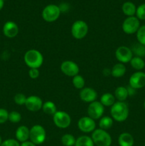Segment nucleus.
I'll return each mask as SVG.
<instances>
[{
	"mask_svg": "<svg viewBox=\"0 0 145 146\" xmlns=\"http://www.w3.org/2000/svg\"><path fill=\"white\" fill-rule=\"evenodd\" d=\"M131 50L132 51V54H134L136 56L140 57V58L145 56V46L139 44V42L134 44Z\"/></svg>",
	"mask_w": 145,
	"mask_h": 146,
	"instance_id": "26",
	"label": "nucleus"
},
{
	"mask_svg": "<svg viewBox=\"0 0 145 146\" xmlns=\"http://www.w3.org/2000/svg\"><path fill=\"white\" fill-rule=\"evenodd\" d=\"M88 32V26L84 21L78 20L72 24L71 34L76 39H82Z\"/></svg>",
	"mask_w": 145,
	"mask_h": 146,
	"instance_id": "6",
	"label": "nucleus"
},
{
	"mask_svg": "<svg viewBox=\"0 0 145 146\" xmlns=\"http://www.w3.org/2000/svg\"><path fill=\"white\" fill-rule=\"evenodd\" d=\"M134 138L129 133H122L119 135L118 143L120 146H133Z\"/></svg>",
	"mask_w": 145,
	"mask_h": 146,
	"instance_id": "18",
	"label": "nucleus"
},
{
	"mask_svg": "<svg viewBox=\"0 0 145 146\" xmlns=\"http://www.w3.org/2000/svg\"><path fill=\"white\" fill-rule=\"evenodd\" d=\"M122 27L125 34H133L137 32L140 27V22L136 17H129L124 21Z\"/></svg>",
	"mask_w": 145,
	"mask_h": 146,
	"instance_id": "8",
	"label": "nucleus"
},
{
	"mask_svg": "<svg viewBox=\"0 0 145 146\" xmlns=\"http://www.w3.org/2000/svg\"><path fill=\"white\" fill-rule=\"evenodd\" d=\"M75 146H94V143L90 137L82 135L76 140Z\"/></svg>",
	"mask_w": 145,
	"mask_h": 146,
	"instance_id": "24",
	"label": "nucleus"
},
{
	"mask_svg": "<svg viewBox=\"0 0 145 146\" xmlns=\"http://www.w3.org/2000/svg\"><path fill=\"white\" fill-rule=\"evenodd\" d=\"M61 10L58 6L55 4H49L42 11V18L47 22H53L59 18Z\"/></svg>",
	"mask_w": 145,
	"mask_h": 146,
	"instance_id": "5",
	"label": "nucleus"
},
{
	"mask_svg": "<svg viewBox=\"0 0 145 146\" xmlns=\"http://www.w3.org/2000/svg\"><path fill=\"white\" fill-rule=\"evenodd\" d=\"M4 1H5V0H4Z\"/></svg>",
	"mask_w": 145,
	"mask_h": 146,
	"instance_id": "43",
	"label": "nucleus"
},
{
	"mask_svg": "<svg viewBox=\"0 0 145 146\" xmlns=\"http://www.w3.org/2000/svg\"><path fill=\"white\" fill-rule=\"evenodd\" d=\"M126 73V67L122 63H117L111 69V75L115 78H120Z\"/></svg>",
	"mask_w": 145,
	"mask_h": 146,
	"instance_id": "19",
	"label": "nucleus"
},
{
	"mask_svg": "<svg viewBox=\"0 0 145 146\" xmlns=\"http://www.w3.org/2000/svg\"><path fill=\"white\" fill-rule=\"evenodd\" d=\"M59 8L61 12H64L68 10V6L67 4H61V6H59Z\"/></svg>",
	"mask_w": 145,
	"mask_h": 146,
	"instance_id": "38",
	"label": "nucleus"
},
{
	"mask_svg": "<svg viewBox=\"0 0 145 146\" xmlns=\"http://www.w3.org/2000/svg\"><path fill=\"white\" fill-rule=\"evenodd\" d=\"M127 89L129 96H134L135 94H136V89H134V88L131 87L130 86L128 87H127Z\"/></svg>",
	"mask_w": 145,
	"mask_h": 146,
	"instance_id": "37",
	"label": "nucleus"
},
{
	"mask_svg": "<svg viewBox=\"0 0 145 146\" xmlns=\"http://www.w3.org/2000/svg\"><path fill=\"white\" fill-rule=\"evenodd\" d=\"M130 64L131 66L135 70H137V71H141V70L143 69L145 66V62L142 58L138 56H134L132 58V60L130 61Z\"/></svg>",
	"mask_w": 145,
	"mask_h": 146,
	"instance_id": "25",
	"label": "nucleus"
},
{
	"mask_svg": "<svg viewBox=\"0 0 145 146\" xmlns=\"http://www.w3.org/2000/svg\"><path fill=\"white\" fill-rule=\"evenodd\" d=\"M1 143H2V140H1V136H0V146H1Z\"/></svg>",
	"mask_w": 145,
	"mask_h": 146,
	"instance_id": "41",
	"label": "nucleus"
},
{
	"mask_svg": "<svg viewBox=\"0 0 145 146\" xmlns=\"http://www.w3.org/2000/svg\"><path fill=\"white\" fill-rule=\"evenodd\" d=\"M136 38L138 42L145 46V25L141 26L136 32Z\"/></svg>",
	"mask_w": 145,
	"mask_h": 146,
	"instance_id": "30",
	"label": "nucleus"
},
{
	"mask_svg": "<svg viewBox=\"0 0 145 146\" xmlns=\"http://www.w3.org/2000/svg\"><path fill=\"white\" fill-rule=\"evenodd\" d=\"M28 75L32 79H36L39 76V70L38 68H30Z\"/></svg>",
	"mask_w": 145,
	"mask_h": 146,
	"instance_id": "36",
	"label": "nucleus"
},
{
	"mask_svg": "<svg viewBox=\"0 0 145 146\" xmlns=\"http://www.w3.org/2000/svg\"><path fill=\"white\" fill-rule=\"evenodd\" d=\"M136 18L139 20H145V4H142L136 8Z\"/></svg>",
	"mask_w": 145,
	"mask_h": 146,
	"instance_id": "32",
	"label": "nucleus"
},
{
	"mask_svg": "<svg viewBox=\"0 0 145 146\" xmlns=\"http://www.w3.org/2000/svg\"><path fill=\"white\" fill-rule=\"evenodd\" d=\"M75 137L71 134H65L61 138V142H62L63 145L65 146H72L75 144Z\"/></svg>",
	"mask_w": 145,
	"mask_h": 146,
	"instance_id": "28",
	"label": "nucleus"
},
{
	"mask_svg": "<svg viewBox=\"0 0 145 146\" xmlns=\"http://www.w3.org/2000/svg\"><path fill=\"white\" fill-rule=\"evenodd\" d=\"M3 33L8 38H14L18 33V26L14 21H7L3 27Z\"/></svg>",
	"mask_w": 145,
	"mask_h": 146,
	"instance_id": "16",
	"label": "nucleus"
},
{
	"mask_svg": "<svg viewBox=\"0 0 145 146\" xmlns=\"http://www.w3.org/2000/svg\"><path fill=\"white\" fill-rule=\"evenodd\" d=\"M1 146H20V144L16 140L8 139L2 142Z\"/></svg>",
	"mask_w": 145,
	"mask_h": 146,
	"instance_id": "35",
	"label": "nucleus"
},
{
	"mask_svg": "<svg viewBox=\"0 0 145 146\" xmlns=\"http://www.w3.org/2000/svg\"><path fill=\"white\" fill-rule=\"evenodd\" d=\"M129 86L134 89H139L145 86V73L137 71L134 73L129 81Z\"/></svg>",
	"mask_w": 145,
	"mask_h": 146,
	"instance_id": "13",
	"label": "nucleus"
},
{
	"mask_svg": "<svg viewBox=\"0 0 145 146\" xmlns=\"http://www.w3.org/2000/svg\"><path fill=\"white\" fill-rule=\"evenodd\" d=\"M128 96H129V94H128L127 87L119 86L115 89V97L116 99L118 100V101L124 102Z\"/></svg>",
	"mask_w": 145,
	"mask_h": 146,
	"instance_id": "21",
	"label": "nucleus"
},
{
	"mask_svg": "<svg viewBox=\"0 0 145 146\" xmlns=\"http://www.w3.org/2000/svg\"><path fill=\"white\" fill-rule=\"evenodd\" d=\"M43 101L40 97L37 96H31L26 98V108L30 111L32 112H36L39 110L42 109Z\"/></svg>",
	"mask_w": 145,
	"mask_h": 146,
	"instance_id": "14",
	"label": "nucleus"
},
{
	"mask_svg": "<svg viewBox=\"0 0 145 146\" xmlns=\"http://www.w3.org/2000/svg\"><path fill=\"white\" fill-rule=\"evenodd\" d=\"M100 103L104 106H112L115 103V97L109 93L104 94L100 98Z\"/></svg>",
	"mask_w": 145,
	"mask_h": 146,
	"instance_id": "23",
	"label": "nucleus"
},
{
	"mask_svg": "<svg viewBox=\"0 0 145 146\" xmlns=\"http://www.w3.org/2000/svg\"><path fill=\"white\" fill-rule=\"evenodd\" d=\"M61 71L65 76L74 77L79 73V66L72 61H65L61 65Z\"/></svg>",
	"mask_w": 145,
	"mask_h": 146,
	"instance_id": "11",
	"label": "nucleus"
},
{
	"mask_svg": "<svg viewBox=\"0 0 145 146\" xmlns=\"http://www.w3.org/2000/svg\"><path fill=\"white\" fill-rule=\"evenodd\" d=\"M30 130L25 125H21L16 131V138L19 142H26L29 138Z\"/></svg>",
	"mask_w": 145,
	"mask_h": 146,
	"instance_id": "17",
	"label": "nucleus"
},
{
	"mask_svg": "<svg viewBox=\"0 0 145 146\" xmlns=\"http://www.w3.org/2000/svg\"><path fill=\"white\" fill-rule=\"evenodd\" d=\"M21 120V115L17 111H11L9 113V121L14 123H17Z\"/></svg>",
	"mask_w": 145,
	"mask_h": 146,
	"instance_id": "31",
	"label": "nucleus"
},
{
	"mask_svg": "<svg viewBox=\"0 0 145 146\" xmlns=\"http://www.w3.org/2000/svg\"><path fill=\"white\" fill-rule=\"evenodd\" d=\"M80 99L85 103L90 104L95 101L96 98H98V93L94 88L87 87V88H83L81 89L80 92Z\"/></svg>",
	"mask_w": 145,
	"mask_h": 146,
	"instance_id": "15",
	"label": "nucleus"
},
{
	"mask_svg": "<svg viewBox=\"0 0 145 146\" xmlns=\"http://www.w3.org/2000/svg\"><path fill=\"white\" fill-rule=\"evenodd\" d=\"M115 57L118 61L122 64H127L130 62L132 58H133V54L129 47L122 46L117 48L115 51Z\"/></svg>",
	"mask_w": 145,
	"mask_h": 146,
	"instance_id": "10",
	"label": "nucleus"
},
{
	"mask_svg": "<svg viewBox=\"0 0 145 146\" xmlns=\"http://www.w3.org/2000/svg\"><path fill=\"white\" fill-rule=\"evenodd\" d=\"M110 114L115 121L123 122L126 121L129 116V107L125 102H115L111 106Z\"/></svg>",
	"mask_w": 145,
	"mask_h": 146,
	"instance_id": "1",
	"label": "nucleus"
},
{
	"mask_svg": "<svg viewBox=\"0 0 145 146\" xmlns=\"http://www.w3.org/2000/svg\"><path fill=\"white\" fill-rule=\"evenodd\" d=\"M42 110L47 115H53L56 113L57 108L55 104L52 101H46L43 104Z\"/></svg>",
	"mask_w": 145,
	"mask_h": 146,
	"instance_id": "22",
	"label": "nucleus"
},
{
	"mask_svg": "<svg viewBox=\"0 0 145 146\" xmlns=\"http://www.w3.org/2000/svg\"><path fill=\"white\" fill-rule=\"evenodd\" d=\"M78 126L82 132L90 133L93 132L96 128L95 120L89 116H84L80 118L78 122Z\"/></svg>",
	"mask_w": 145,
	"mask_h": 146,
	"instance_id": "12",
	"label": "nucleus"
},
{
	"mask_svg": "<svg viewBox=\"0 0 145 146\" xmlns=\"http://www.w3.org/2000/svg\"><path fill=\"white\" fill-rule=\"evenodd\" d=\"M87 111L90 118H92L93 120H98L103 115L105 108L100 102L95 101L90 104Z\"/></svg>",
	"mask_w": 145,
	"mask_h": 146,
	"instance_id": "9",
	"label": "nucleus"
},
{
	"mask_svg": "<svg viewBox=\"0 0 145 146\" xmlns=\"http://www.w3.org/2000/svg\"><path fill=\"white\" fill-rule=\"evenodd\" d=\"M26 97L23 94H17L14 96V102L18 105H25L26 101Z\"/></svg>",
	"mask_w": 145,
	"mask_h": 146,
	"instance_id": "33",
	"label": "nucleus"
},
{
	"mask_svg": "<svg viewBox=\"0 0 145 146\" xmlns=\"http://www.w3.org/2000/svg\"><path fill=\"white\" fill-rule=\"evenodd\" d=\"M122 12L125 14L126 16L129 17H134L135 14H136V6L133 4L132 2H129V1H127V2L124 3L122 4Z\"/></svg>",
	"mask_w": 145,
	"mask_h": 146,
	"instance_id": "20",
	"label": "nucleus"
},
{
	"mask_svg": "<svg viewBox=\"0 0 145 146\" xmlns=\"http://www.w3.org/2000/svg\"><path fill=\"white\" fill-rule=\"evenodd\" d=\"M72 84L77 89H82L85 86V79L83 77L80 75H76L72 78Z\"/></svg>",
	"mask_w": 145,
	"mask_h": 146,
	"instance_id": "29",
	"label": "nucleus"
},
{
	"mask_svg": "<svg viewBox=\"0 0 145 146\" xmlns=\"http://www.w3.org/2000/svg\"><path fill=\"white\" fill-rule=\"evenodd\" d=\"M20 146H36L34 143H33L31 141H26L21 143V145Z\"/></svg>",
	"mask_w": 145,
	"mask_h": 146,
	"instance_id": "39",
	"label": "nucleus"
},
{
	"mask_svg": "<svg viewBox=\"0 0 145 146\" xmlns=\"http://www.w3.org/2000/svg\"><path fill=\"white\" fill-rule=\"evenodd\" d=\"M53 121L54 124L60 128H68L71 123V116L65 111H56V113L53 115Z\"/></svg>",
	"mask_w": 145,
	"mask_h": 146,
	"instance_id": "7",
	"label": "nucleus"
},
{
	"mask_svg": "<svg viewBox=\"0 0 145 146\" xmlns=\"http://www.w3.org/2000/svg\"><path fill=\"white\" fill-rule=\"evenodd\" d=\"M4 0H0V11L2 9L3 7H4Z\"/></svg>",
	"mask_w": 145,
	"mask_h": 146,
	"instance_id": "40",
	"label": "nucleus"
},
{
	"mask_svg": "<svg viewBox=\"0 0 145 146\" xmlns=\"http://www.w3.org/2000/svg\"><path fill=\"white\" fill-rule=\"evenodd\" d=\"M92 139L97 146H110L112 138L107 131L102 129H96L92 132Z\"/></svg>",
	"mask_w": 145,
	"mask_h": 146,
	"instance_id": "3",
	"label": "nucleus"
},
{
	"mask_svg": "<svg viewBox=\"0 0 145 146\" xmlns=\"http://www.w3.org/2000/svg\"><path fill=\"white\" fill-rule=\"evenodd\" d=\"M9 113L4 108H0V124L4 123L9 120Z\"/></svg>",
	"mask_w": 145,
	"mask_h": 146,
	"instance_id": "34",
	"label": "nucleus"
},
{
	"mask_svg": "<svg viewBox=\"0 0 145 146\" xmlns=\"http://www.w3.org/2000/svg\"><path fill=\"white\" fill-rule=\"evenodd\" d=\"M144 109H145V101H144Z\"/></svg>",
	"mask_w": 145,
	"mask_h": 146,
	"instance_id": "42",
	"label": "nucleus"
},
{
	"mask_svg": "<svg viewBox=\"0 0 145 146\" xmlns=\"http://www.w3.org/2000/svg\"><path fill=\"white\" fill-rule=\"evenodd\" d=\"M113 125V119L109 116L102 117L99 122V126L100 129L102 130H107L112 128Z\"/></svg>",
	"mask_w": 145,
	"mask_h": 146,
	"instance_id": "27",
	"label": "nucleus"
},
{
	"mask_svg": "<svg viewBox=\"0 0 145 146\" xmlns=\"http://www.w3.org/2000/svg\"><path fill=\"white\" fill-rule=\"evenodd\" d=\"M46 138L45 130L42 125H35L30 129L29 138L35 145H40L45 141Z\"/></svg>",
	"mask_w": 145,
	"mask_h": 146,
	"instance_id": "4",
	"label": "nucleus"
},
{
	"mask_svg": "<svg viewBox=\"0 0 145 146\" xmlns=\"http://www.w3.org/2000/svg\"><path fill=\"white\" fill-rule=\"evenodd\" d=\"M24 62L30 68H38L44 63V56L38 50L30 49L24 55Z\"/></svg>",
	"mask_w": 145,
	"mask_h": 146,
	"instance_id": "2",
	"label": "nucleus"
}]
</instances>
